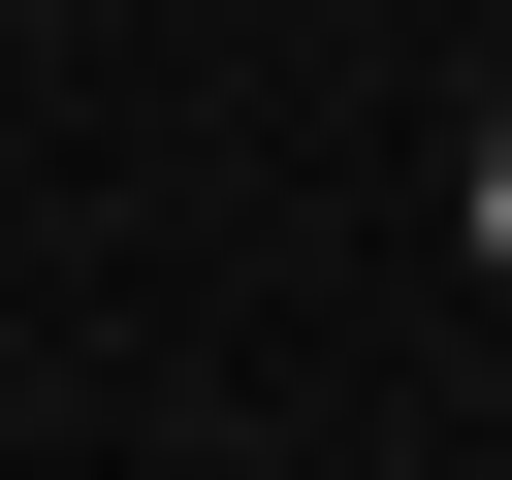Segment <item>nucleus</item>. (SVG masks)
<instances>
[{
  "label": "nucleus",
  "instance_id": "nucleus-1",
  "mask_svg": "<svg viewBox=\"0 0 512 480\" xmlns=\"http://www.w3.org/2000/svg\"><path fill=\"white\" fill-rule=\"evenodd\" d=\"M480 256H512V128H480Z\"/></svg>",
  "mask_w": 512,
  "mask_h": 480
}]
</instances>
